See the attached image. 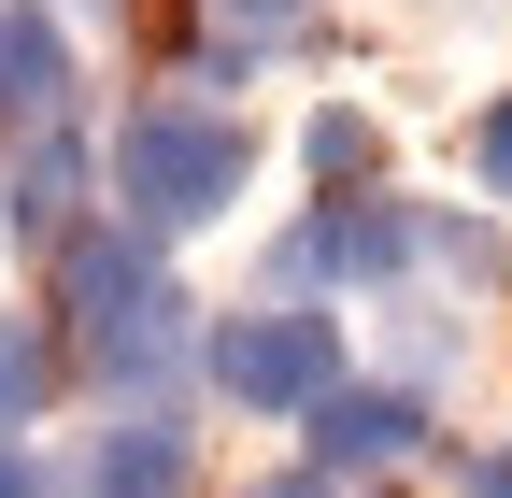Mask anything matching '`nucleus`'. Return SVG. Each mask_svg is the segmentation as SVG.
I'll return each mask as SVG.
<instances>
[{"label": "nucleus", "instance_id": "9d476101", "mask_svg": "<svg viewBox=\"0 0 512 498\" xmlns=\"http://www.w3.org/2000/svg\"><path fill=\"white\" fill-rule=\"evenodd\" d=\"M313 171H328V185L370 171V129H356V114H313Z\"/></svg>", "mask_w": 512, "mask_h": 498}, {"label": "nucleus", "instance_id": "f03ea898", "mask_svg": "<svg viewBox=\"0 0 512 498\" xmlns=\"http://www.w3.org/2000/svg\"><path fill=\"white\" fill-rule=\"evenodd\" d=\"M242 171H256V143L228 129V114H200V100H143V114L114 129V200H128L143 242L214 228V214L242 200Z\"/></svg>", "mask_w": 512, "mask_h": 498}, {"label": "nucleus", "instance_id": "f257e3e1", "mask_svg": "<svg viewBox=\"0 0 512 498\" xmlns=\"http://www.w3.org/2000/svg\"><path fill=\"white\" fill-rule=\"evenodd\" d=\"M57 299H72V356L100 385H157L185 356V285L157 271L143 228H72L57 242Z\"/></svg>", "mask_w": 512, "mask_h": 498}, {"label": "nucleus", "instance_id": "39448f33", "mask_svg": "<svg viewBox=\"0 0 512 498\" xmlns=\"http://www.w3.org/2000/svg\"><path fill=\"white\" fill-rule=\"evenodd\" d=\"M427 442V413L399 385H342V399H313V470H384V456H413Z\"/></svg>", "mask_w": 512, "mask_h": 498}, {"label": "nucleus", "instance_id": "0eeeda50", "mask_svg": "<svg viewBox=\"0 0 512 498\" xmlns=\"http://www.w3.org/2000/svg\"><path fill=\"white\" fill-rule=\"evenodd\" d=\"M185 470H200V456H185V427H114V442H100V470H86V498H185Z\"/></svg>", "mask_w": 512, "mask_h": 498}, {"label": "nucleus", "instance_id": "1a4fd4ad", "mask_svg": "<svg viewBox=\"0 0 512 498\" xmlns=\"http://www.w3.org/2000/svg\"><path fill=\"white\" fill-rule=\"evenodd\" d=\"M43 399H57V342L43 328H0V442H15Z\"/></svg>", "mask_w": 512, "mask_h": 498}, {"label": "nucleus", "instance_id": "ddd939ff", "mask_svg": "<svg viewBox=\"0 0 512 498\" xmlns=\"http://www.w3.org/2000/svg\"><path fill=\"white\" fill-rule=\"evenodd\" d=\"M0 498H43V470H29V456H15V442H0Z\"/></svg>", "mask_w": 512, "mask_h": 498}, {"label": "nucleus", "instance_id": "f8f14e48", "mask_svg": "<svg viewBox=\"0 0 512 498\" xmlns=\"http://www.w3.org/2000/svg\"><path fill=\"white\" fill-rule=\"evenodd\" d=\"M214 15H242V29H285V15H299V0H214Z\"/></svg>", "mask_w": 512, "mask_h": 498}, {"label": "nucleus", "instance_id": "4468645a", "mask_svg": "<svg viewBox=\"0 0 512 498\" xmlns=\"http://www.w3.org/2000/svg\"><path fill=\"white\" fill-rule=\"evenodd\" d=\"M470 498H512V456H484V470H470Z\"/></svg>", "mask_w": 512, "mask_h": 498}, {"label": "nucleus", "instance_id": "7ed1b4c3", "mask_svg": "<svg viewBox=\"0 0 512 498\" xmlns=\"http://www.w3.org/2000/svg\"><path fill=\"white\" fill-rule=\"evenodd\" d=\"M214 385L242 413H313V399H342V328L328 314H228L214 328Z\"/></svg>", "mask_w": 512, "mask_h": 498}, {"label": "nucleus", "instance_id": "20e7f679", "mask_svg": "<svg viewBox=\"0 0 512 498\" xmlns=\"http://www.w3.org/2000/svg\"><path fill=\"white\" fill-rule=\"evenodd\" d=\"M0 129L15 143L72 129V29H57L43 0H0Z\"/></svg>", "mask_w": 512, "mask_h": 498}, {"label": "nucleus", "instance_id": "9b49d317", "mask_svg": "<svg viewBox=\"0 0 512 498\" xmlns=\"http://www.w3.org/2000/svg\"><path fill=\"white\" fill-rule=\"evenodd\" d=\"M470 157H484V185H498V200H512V100L484 114V129H470Z\"/></svg>", "mask_w": 512, "mask_h": 498}, {"label": "nucleus", "instance_id": "6e6552de", "mask_svg": "<svg viewBox=\"0 0 512 498\" xmlns=\"http://www.w3.org/2000/svg\"><path fill=\"white\" fill-rule=\"evenodd\" d=\"M15 228L29 242L72 228V129H57V143H15Z\"/></svg>", "mask_w": 512, "mask_h": 498}, {"label": "nucleus", "instance_id": "2eb2a0df", "mask_svg": "<svg viewBox=\"0 0 512 498\" xmlns=\"http://www.w3.org/2000/svg\"><path fill=\"white\" fill-rule=\"evenodd\" d=\"M256 498H328V470H299V484H256Z\"/></svg>", "mask_w": 512, "mask_h": 498}, {"label": "nucleus", "instance_id": "423d86ee", "mask_svg": "<svg viewBox=\"0 0 512 498\" xmlns=\"http://www.w3.org/2000/svg\"><path fill=\"white\" fill-rule=\"evenodd\" d=\"M399 257H413V214H384V200H342V214H313L285 242V271H356V285L399 271Z\"/></svg>", "mask_w": 512, "mask_h": 498}]
</instances>
